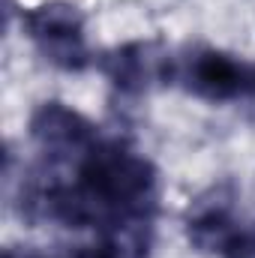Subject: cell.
Returning a JSON list of instances; mask_svg holds the SVG:
<instances>
[{
    "label": "cell",
    "instance_id": "1",
    "mask_svg": "<svg viewBox=\"0 0 255 258\" xmlns=\"http://www.w3.org/2000/svg\"><path fill=\"white\" fill-rule=\"evenodd\" d=\"M186 237L219 258H255V222H237L228 186H216L189 207Z\"/></svg>",
    "mask_w": 255,
    "mask_h": 258
},
{
    "label": "cell",
    "instance_id": "6",
    "mask_svg": "<svg viewBox=\"0 0 255 258\" xmlns=\"http://www.w3.org/2000/svg\"><path fill=\"white\" fill-rule=\"evenodd\" d=\"M3 258H99L96 246H81V249H69V252H33V249H6Z\"/></svg>",
    "mask_w": 255,
    "mask_h": 258
},
{
    "label": "cell",
    "instance_id": "4",
    "mask_svg": "<svg viewBox=\"0 0 255 258\" xmlns=\"http://www.w3.org/2000/svg\"><path fill=\"white\" fill-rule=\"evenodd\" d=\"M30 138L36 141L42 159L66 162L99 141L96 126L63 102H42L30 114Z\"/></svg>",
    "mask_w": 255,
    "mask_h": 258
},
{
    "label": "cell",
    "instance_id": "5",
    "mask_svg": "<svg viewBox=\"0 0 255 258\" xmlns=\"http://www.w3.org/2000/svg\"><path fill=\"white\" fill-rule=\"evenodd\" d=\"M99 69L108 75L114 90L126 96L144 93L153 78H165V60L156 54V45L150 42H129L108 51L99 60Z\"/></svg>",
    "mask_w": 255,
    "mask_h": 258
},
{
    "label": "cell",
    "instance_id": "2",
    "mask_svg": "<svg viewBox=\"0 0 255 258\" xmlns=\"http://www.w3.org/2000/svg\"><path fill=\"white\" fill-rule=\"evenodd\" d=\"M24 33L36 45V51L51 66L63 72H81L90 66V48L84 39V18L81 12L63 3V0H48L21 18Z\"/></svg>",
    "mask_w": 255,
    "mask_h": 258
},
{
    "label": "cell",
    "instance_id": "3",
    "mask_svg": "<svg viewBox=\"0 0 255 258\" xmlns=\"http://www.w3.org/2000/svg\"><path fill=\"white\" fill-rule=\"evenodd\" d=\"M249 60L216 48H195L174 66H165V78L180 84L186 93L207 102H237L243 99Z\"/></svg>",
    "mask_w": 255,
    "mask_h": 258
},
{
    "label": "cell",
    "instance_id": "7",
    "mask_svg": "<svg viewBox=\"0 0 255 258\" xmlns=\"http://www.w3.org/2000/svg\"><path fill=\"white\" fill-rule=\"evenodd\" d=\"M243 99H252V102H255V63H249V69H246V87H243Z\"/></svg>",
    "mask_w": 255,
    "mask_h": 258
}]
</instances>
